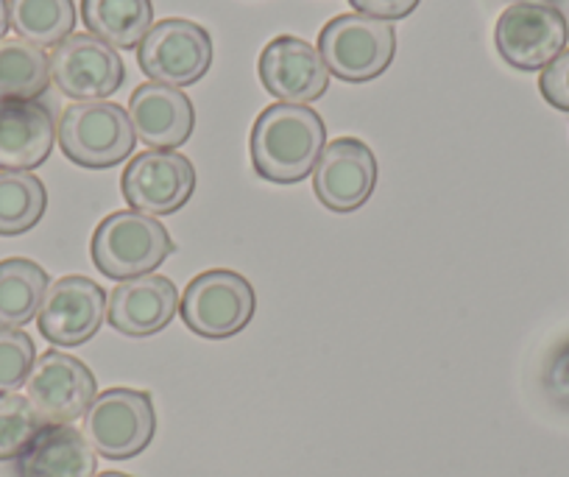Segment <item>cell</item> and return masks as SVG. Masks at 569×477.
I'll return each mask as SVG.
<instances>
[{"mask_svg": "<svg viewBox=\"0 0 569 477\" xmlns=\"http://www.w3.org/2000/svg\"><path fill=\"white\" fill-rule=\"evenodd\" d=\"M327 146L321 115L299 103H271L251 126L249 151L257 177L273 185H297L316 171Z\"/></svg>", "mask_w": 569, "mask_h": 477, "instance_id": "obj_1", "label": "cell"}, {"mask_svg": "<svg viewBox=\"0 0 569 477\" xmlns=\"http://www.w3.org/2000/svg\"><path fill=\"white\" fill-rule=\"evenodd\" d=\"M173 249L171 232L154 216L137 210H118L103 218L90 244L98 271L118 282L154 274Z\"/></svg>", "mask_w": 569, "mask_h": 477, "instance_id": "obj_2", "label": "cell"}, {"mask_svg": "<svg viewBox=\"0 0 569 477\" xmlns=\"http://www.w3.org/2000/svg\"><path fill=\"white\" fill-rule=\"evenodd\" d=\"M57 140L73 166L90 171L120 166L137 146L129 112L112 101L70 103L59 118Z\"/></svg>", "mask_w": 569, "mask_h": 477, "instance_id": "obj_3", "label": "cell"}, {"mask_svg": "<svg viewBox=\"0 0 569 477\" xmlns=\"http://www.w3.org/2000/svg\"><path fill=\"white\" fill-rule=\"evenodd\" d=\"M319 53L327 70L347 85H366L391 68L397 29L366 14H338L321 29Z\"/></svg>", "mask_w": 569, "mask_h": 477, "instance_id": "obj_4", "label": "cell"}, {"mask_svg": "<svg viewBox=\"0 0 569 477\" xmlns=\"http://www.w3.org/2000/svg\"><path fill=\"white\" fill-rule=\"evenodd\" d=\"M257 312V294L246 277L229 268H210L188 282L179 316L190 332L210 341L238 336Z\"/></svg>", "mask_w": 569, "mask_h": 477, "instance_id": "obj_5", "label": "cell"}, {"mask_svg": "<svg viewBox=\"0 0 569 477\" xmlns=\"http://www.w3.org/2000/svg\"><path fill=\"white\" fill-rule=\"evenodd\" d=\"M154 399L137 388H107L84 414V438L107 460L137 458L154 441Z\"/></svg>", "mask_w": 569, "mask_h": 477, "instance_id": "obj_6", "label": "cell"}, {"mask_svg": "<svg viewBox=\"0 0 569 477\" xmlns=\"http://www.w3.org/2000/svg\"><path fill=\"white\" fill-rule=\"evenodd\" d=\"M137 62L151 81L182 90L204 79L210 70L212 37L193 20H160L137 46Z\"/></svg>", "mask_w": 569, "mask_h": 477, "instance_id": "obj_7", "label": "cell"}, {"mask_svg": "<svg viewBox=\"0 0 569 477\" xmlns=\"http://www.w3.org/2000/svg\"><path fill=\"white\" fill-rule=\"evenodd\" d=\"M569 23L561 9L545 3H511L495 26V46L502 62L522 73L545 70L567 51Z\"/></svg>", "mask_w": 569, "mask_h": 477, "instance_id": "obj_8", "label": "cell"}, {"mask_svg": "<svg viewBox=\"0 0 569 477\" xmlns=\"http://www.w3.org/2000/svg\"><path fill=\"white\" fill-rule=\"evenodd\" d=\"M96 397L98 386L90 366L59 349L42 352L26 380V399L37 410L42 425H70L81 419Z\"/></svg>", "mask_w": 569, "mask_h": 477, "instance_id": "obj_9", "label": "cell"}, {"mask_svg": "<svg viewBox=\"0 0 569 477\" xmlns=\"http://www.w3.org/2000/svg\"><path fill=\"white\" fill-rule=\"evenodd\" d=\"M120 190L131 210L146 216H171L196 193V168L179 151H142L129 159Z\"/></svg>", "mask_w": 569, "mask_h": 477, "instance_id": "obj_10", "label": "cell"}, {"mask_svg": "<svg viewBox=\"0 0 569 477\" xmlns=\"http://www.w3.org/2000/svg\"><path fill=\"white\" fill-rule=\"evenodd\" d=\"M51 81L73 101H107L123 87L126 64L112 46L92 34H70L53 48Z\"/></svg>", "mask_w": 569, "mask_h": 477, "instance_id": "obj_11", "label": "cell"}, {"mask_svg": "<svg viewBox=\"0 0 569 477\" xmlns=\"http://www.w3.org/2000/svg\"><path fill=\"white\" fill-rule=\"evenodd\" d=\"M107 318V290L90 277L70 274L48 285L37 325L40 336L57 347H81L98 336Z\"/></svg>", "mask_w": 569, "mask_h": 477, "instance_id": "obj_12", "label": "cell"}, {"mask_svg": "<svg viewBox=\"0 0 569 477\" xmlns=\"http://www.w3.org/2000/svg\"><path fill=\"white\" fill-rule=\"evenodd\" d=\"M257 76L268 96L277 98L279 103L308 107L330 90V70H327L319 48L288 34L273 37L262 48L260 59H257Z\"/></svg>", "mask_w": 569, "mask_h": 477, "instance_id": "obj_13", "label": "cell"}, {"mask_svg": "<svg viewBox=\"0 0 569 477\" xmlns=\"http://www.w3.org/2000/svg\"><path fill=\"white\" fill-rule=\"evenodd\" d=\"M377 188V157L358 137H338L321 151L313 171L316 199L332 212H355Z\"/></svg>", "mask_w": 569, "mask_h": 477, "instance_id": "obj_14", "label": "cell"}, {"mask_svg": "<svg viewBox=\"0 0 569 477\" xmlns=\"http://www.w3.org/2000/svg\"><path fill=\"white\" fill-rule=\"evenodd\" d=\"M179 288L162 274H146L120 282L109 296L107 321L129 338H151L166 330L179 312Z\"/></svg>", "mask_w": 569, "mask_h": 477, "instance_id": "obj_15", "label": "cell"}, {"mask_svg": "<svg viewBox=\"0 0 569 477\" xmlns=\"http://www.w3.org/2000/svg\"><path fill=\"white\" fill-rule=\"evenodd\" d=\"M129 118L137 140L149 151H177L196 129L193 101L182 90L146 81L131 92Z\"/></svg>", "mask_w": 569, "mask_h": 477, "instance_id": "obj_16", "label": "cell"}, {"mask_svg": "<svg viewBox=\"0 0 569 477\" xmlns=\"http://www.w3.org/2000/svg\"><path fill=\"white\" fill-rule=\"evenodd\" d=\"M57 123L40 101H0V171H34L51 157Z\"/></svg>", "mask_w": 569, "mask_h": 477, "instance_id": "obj_17", "label": "cell"}, {"mask_svg": "<svg viewBox=\"0 0 569 477\" xmlns=\"http://www.w3.org/2000/svg\"><path fill=\"white\" fill-rule=\"evenodd\" d=\"M96 449L73 425H42L14 460L18 477H96Z\"/></svg>", "mask_w": 569, "mask_h": 477, "instance_id": "obj_18", "label": "cell"}, {"mask_svg": "<svg viewBox=\"0 0 569 477\" xmlns=\"http://www.w3.org/2000/svg\"><path fill=\"white\" fill-rule=\"evenodd\" d=\"M87 31L112 48L131 51L154 26L151 0H81Z\"/></svg>", "mask_w": 569, "mask_h": 477, "instance_id": "obj_19", "label": "cell"}, {"mask_svg": "<svg viewBox=\"0 0 569 477\" xmlns=\"http://www.w3.org/2000/svg\"><path fill=\"white\" fill-rule=\"evenodd\" d=\"M51 285L48 271L29 257L0 260V327L20 330L34 321L46 290Z\"/></svg>", "mask_w": 569, "mask_h": 477, "instance_id": "obj_20", "label": "cell"}, {"mask_svg": "<svg viewBox=\"0 0 569 477\" xmlns=\"http://www.w3.org/2000/svg\"><path fill=\"white\" fill-rule=\"evenodd\" d=\"M51 85V59L26 40H0V101H37Z\"/></svg>", "mask_w": 569, "mask_h": 477, "instance_id": "obj_21", "label": "cell"}, {"mask_svg": "<svg viewBox=\"0 0 569 477\" xmlns=\"http://www.w3.org/2000/svg\"><path fill=\"white\" fill-rule=\"evenodd\" d=\"M9 26L37 48H57L76 29L73 0H9Z\"/></svg>", "mask_w": 569, "mask_h": 477, "instance_id": "obj_22", "label": "cell"}, {"mask_svg": "<svg viewBox=\"0 0 569 477\" xmlns=\"http://www.w3.org/2000/svg\"><path fill=\"white\" fill-rule=\"evenodd\" d=\"M48 210V190L31 171H0V238L31 232Z\"/></svg>", "mask_w": 569, "mask_h": 477, "instance_id": "obj_23", "label": "cell"}, {"mask_svg": "<svg viewBox=\"0 0 569 477\" xmlns=\"http://www.w3.org/2000/svg\"><path fill=\"white\" fill-rule=\"evenodd\" d=\"M42 430V419L20 394H0V460H18Z\"/></svg>", "mask_w": 569, "mask_h": 477, "instance_id": "obj_24", "label": "cell"}, {"mask_svg": "<svg viewBox=\"0 0 569 477\" xmlns=\"http://www.w3.org/2000/svg\"><path fill=\"white\" fill-rule=\"evenodd\" d=\"M34 360L37 347L31 336L12 327H0V394H14L26 386Z\"/></svg>", "mask_w": 569, "mask_h": 477, "instance_id": "obj_25", "label": "cell"}, {"mask_svg": "<svg viewBox=\"0 0 569 477\" xmlns=\"http://www.w3.org/2000/svg\"><path fill=\"white\" fill-rule=\"evenodd\" d=\"M541 388L550 403L569 410V338H563L547 358L545 371H541Z\"/></svg>", "mask_w": 569, "mask_h": 477, "instance_id": "obj_26", "label": "cell"}, {"mask_svg": "<svg viewBox=\"0 0 569 477\" xmlns=\"http://www.w3.org/2000/svg\"><path fill=\"white\" fill-rule=\"evenodd\" d=\"M539 92L552 109L569 112V48L558 53L539 76Z\"/></svg>", "mask_w": 569, "mask_h": 477, "instance_id": "obj_27", "label": "cell"}, {"mask_svg": "<svg viewBox=\"0 0 569 477\" xmlns=\"http://www.w3.org/2000/svg\"><path fill=\"white\" fill-rule=\"evenodd\" d=\"M421 0H349V7L358 9V14H366V18L386 20V23H393V20H405L408 14L416 12Z\"/></svg>", "mask_w": 569, "mask_h": 477, "instance_id": "obj_28", "label": "cell"}, {"mask_svg": "<svg viewBox=\"0 0 569 477\" xmlns=\"http://www.w3.org/2000/svg\"><path fill=\"white\" fill-rule=\"evenodd\" d=\"M9 29H12L9 26V0H0V40L7 37Z\"/></svg>", "mask_w": 569, "mask_h": 477, "instance_id": "obj_29", "label": "cell"}, {"mask_svg": "<svg viewBox=\"0 0 569 477\" xmlns=\"http://www.w3.org/2000/svg\"><path fill=\"white\" fill-rule=\"evenodd\" d=\"M513 3H545V7L558 9V3H561V0H513Z\"/></svg>", "mask_w": 569, "mask_h": 477, "instance_id": "obj_30", "label": "cell"}, {"mask_svg": "<svg viewBox=\"0 0 569 477\" xmlns=\"http://www.w3.org/2000/svg\"><path fill=\"white\" fill-rule=\"evenodd\" d=\"M96 477H131V475H123V471H101V475Z\"/></svg>", "mask_w": 569, "mask_h": 477, "instance_id": "obj_31", "label": "cell"}]
</instances>
